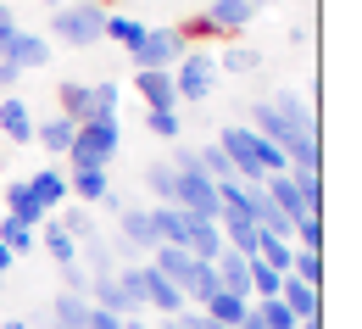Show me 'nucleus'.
<instances>
[{"instance_id":"2f4dec72","label":"nucleus","mask_w":362,"mask_h":329,"mask_svg":"<svg viewBox=\"0 0 362 329\" xmlns=\"http://www.w3.org/2000/svg\"><path fill=\"white\" fill-rule=\"evenodd\" d=\"M290 257H296V246H290V240H268V235H262V246H257V262H268L273 274H290Z\"/></svg>"},{"instance_id":"ea45409f","label":"nucleus","mask_w":362,"mask_h":329,"mask_svg":"<svg viewBox=\"0 0 362 329\" xmlns=\"http://www.w3.org/2000/svg\"><path fill=\"white\" fill-rule=\"evenodd\" d=\"M11 34H17V17H11V6H0V56L11 45Z\"/></svg>"},{"instance_id":"37998d69","label":"nucleus","mask_w":362,"mask_h":329,"mask_svg":"<svg viewBox=\"0 0 362 329\" xmlns=\"http://www.w3.org/2000/svg\"><path fill=\"white\" fill-rule=\"evenodd\" d=\"M162 329H184V313H173V318H162Z\"/></svg>"},{"instance_id":"c85d7f7f","label":"nucleus","mask_w":362,"mask_h":329,"mask_svg":"<svg viewBox=\"0 0 362 329\" xmlns=\"http://www.w3.org/2000/svg\"><path fill=\"white\" fill-rule=\"evenodd\" d=\"M145 190L156 195V207H173V190H179L173 162H145Z\"/></svg>"},{"instance_id":"7ed1b4c3","label":"nucleus","mask_w":362,"mask_h":329,"mask_svg":"<svg viewBox=\"0 0 362 329\" xmlns=\"http://www.w3.org/2000/svg\"><path fill=\"white\" fill-rule=\"evenodd\" d=\"M173 179H179V190H173V207H184V212H195V218H223V201H218V185L201 173V162H195V151H173Z\"/></svg>"},{"instance_id":"6ab92c4d","label":"nucleus","mask_w":362,"mask_h":329,"mask_svg":"<svg viewBox=\"0 0 362 329\" xmlns=\"http://www.w3.org/2000/svg\"><path fill=\"white\" fill-rule=\"evenodd\" d=\"M290 190H296L301 212H317V218H323V173H317V168H290Z\"/></svg>"},{"instance_id":"423d86ee","label":"nucleus","mask_w":362,"mask_h":329,"mask_svg":"<svg viewBox=\"0 0 362 329\" xmlns=\"http://www.w3.org/2000/svg\"><path fill=\"white\" fill-rule=\"evenodd\" d=\"M212 90H218V62L206 50H184L179 73H173V95L179 100H206Z\"/></svg>"},{"instance_id":"2eb2a0df","label":"nucleus","mask_w":362,"mask_h":329,"mask_svg":"<svg viewBox=\"0 0 362 329\" xmlns=\"http://www.w3.org/2000/svg\"><path fill=\"white\" fill-rule=\"evenodd\" d=\"M134 90L151 112H179V95H173V73H134Z\"/></svg>"},{"instance_id":"3c124183","label":"nucleus","mask_w":362,"mask_h":329,"mask_svg":"<svg viewBox=\"0 0 362 329\" xmlns=\"http://www.w3.org/2000/svg\"><path fill=\"white\" fill-rule=\"evenodd\" d=\"M251 6H257V11H262V6H273V0H251Z\"/></svg>"},{"instance_id":"f03ea898","label":"nucleus","mask_w":362,"mask_h":329,"mask_svg":"<svg viewBox=\"0 0 362 329\" xmlns=\"http://www.w3.org/2000/svg\"><path fill=\"white\" fill-rule=\"evenodd\" d=\"M100 28H106V6L100 0H62L50 11V45H73V50H90L100 45Z\"/></svg>"},{"instance_id":"a18cd8bd","label":"nucleus","mask_w":362,"mask_h":329,"mask_svg":"<svg viewBox=\"0 0 362 329\" xmlns=\"http://www.w3.org/2000/svg\"><path fill=\"white\" fill-rule=\"evenodd\" d=\"M11 262H17V257H11V251H6V246H0V274H6V268H11Z\"/></svg>"},{"instance_id":"20e7f679","label":"nucleus","mask_w":362,"mask_h":329,"mask_svg":"<svg viewBox=\"0 0 362 329\" xmlns=\"http://www.w3.org/2000/svg\"><path fill=\"white\" fill-rule=\"evenodd\" d=\"M117 145H123V123L117 117H90V123H78V134L67 145V162L73 168H106L117 156Z\"/></svg>"},{"instance_id":"8fccbe9b","label":"nucleus","mask_w":362,"mask_h":329,"mask_svg":"<svg viewBox=\"0 0 362 329\" xmlns=\"http://www.w3.org/2000/svg\"><path fill=\"white\" fill-rule=\"evenodd\" d=\"M40 6H50V11H56V6H62V0H40Z\"/></svg>"},{"instance_id":"0eeeda50","label":"nucleus","mask_w":362,"mask_h":329,"mask_svg":"<svg viewBox=\"0 0 362 329\" xmlns=\"http://www.w3.org/2000/svg\"><path fill=\"white\" fill-rule=\"evenodd\" d=\"M50 56H56V45H50L40 28H17L0 62H11L17 73H40V67H50Z\"/></svg>"},{"instance_id":"9d476101","label":"nucleus","mask_w":362,"mask_h":329,"mask_svg":"<svg viewBox=\"0 0 362 329\" xmlns=\"http://www.w3.org/2000/svg\"><path fill=\"white\" fill-rule=\"evenodd\" d=\"M279 301L290 307L296 329L307 324V318H323V290H313V284H301V279H290V274H284V284H279Z\"/></svg>"},{"instance_id":"6e6552de","label":"nucleus","mask_w":362,"mask_h":329,"mask_svg":"<svg viewBox=\"0 0 362 329\" xmlns=\"http://www.w3.org/2000/svg\"><path fill=\"white\" fill-rule=\"evenodd\" d=\"M151 268H156L168 284H179V296H189V284H195V268H201V262H195L189 251H179V246H156V251H151ZM184 307H189V301H184Z\"/></svg>"},{"instance_id":"f704fd0d","label":"nucleus","mask_w":362,"mask_h":329,"mask_svg":"<svg viewBox=\"0 0 362 329\" xmlns=\"http://www.w3.org/2000/svg\"><path fill=\"white\" fill-rule=\"evenodd\" d=\"M56 224H62V229H67L73 240H90V235H95V218L84 212V207H67V212H62Z\"/></svg>"},{"instance_id":"473e14b6","label":"nucleus","mask_w":362,"mask_h":329,"mask_svg":"<svg viewBox=\"0 0 362 329\" xmlns=\"http://www.w3.org/2000/svg\"><path fill=\"white\" fill-rule=\"evenodd\" d=\"M117 106H123V84L117 79H100L95 84V117H117Z\"/></svg>"},{"instance_id":"58836bf2","label":"nucleus","mask_w":362,"mask_h":329,"mask_svg":"<svg viewBox=\"0 0 362 329\" xmlns=\"http://www.w3.org/2000/svg\"><path fill=\"white\" fill-rule=\"evenodd\" d=\"M184 329H223L218 318H206L201 307H184Z\"/></svg>"},{"instance_id":"a878e982","label":"nucleus","mask_w":362,"mask_h":329,"mask_svg":"<svg viewBox=\"0 0 362 329\" xmlns=\"http://www.w3.org/2000/svg\"><path fill=\"white\" fill-rule=\"evenodd\" d=\"M273 112H279V117H290V123H301V129H317V112H313V100H307V95H296V90H279L268 100Z\"/></svg>"},{"instance_id":"4c0bfd02","label":"nucleus","mask_w":362,"mask_h":329,"mask_svg":"<svg viewBox=\"0 0 362 329\" xmlns=\"http://www.w3.org/2000/svg\"><path fill=\"white\" fill-rule=\"evenodd\" d=\"M62 284H67L73 296H90V274H84L78 262H67V268H62Z\"/></svg>"},{"instance_id":"393cba45","label":"nucleus","mask_w":362,"mask_h":329,"mask_svg":"<svg viewBox=\"0 0 362 329\" xmlns=\"http://www.w3.org/2000/svg\"><path fill=\"white\" fill-rule=\"evenodd\" d=\"M40 246L50 251V262H56V268H67V262H78V240L67 235L62 224H40Z\"/></svg>"},{"instance_id":"ddd939ff","label":"nucleus","mask_w":362,"mask_h":329,"mask_svg":"<svg viewBox=\"0 0 362 329\" xmlns=\"http://www.w3.org/2000/svg\"><path fill=\"white\" fill-rule=\"evenodd\" d=\"M139 279H145V307H156L162 318H173V313H184V296H179V284H168L151 262H139Z\"/></svg>"},{"instance_id":"cd10ccee","label":"nucleus","mask_w":362,"mask_h":329,"mask_svg":"<svg viewBox=\"0 0 362 329\" xmlns=\"http://www.w3.org/2000/svg\"><path fill=\"white\" fill-rule=\"evenodd\" d=\"M0 246H6L11 257H28V251H40V229H28V224H17V218H0Z\"/></svg>"},{"instance_id":"39448f33","label":"nucleus","mask_w":362,"mask_h":329,"mask_svg":"<svg viewBox=\"0 0 362 329\" xmlns=\"http://www.w3.org/2000/svg\"><path fill=\"white\" fill-rule=\"evenodd\" d=\"M184 50H189V40L179 28H145V40L129 50V62H134V73H173Z\"/></svg>"},{"instance_id":"c03bdc74","label":"nucleus","mask_w":362,"mask_h":329,"mask_svg":"<svg viewBox=\"0 0 362 329\" xmlns=\"http://www.w3.org/2000/svg\"><path fill=\"white\" fill-rule=\"evenodd\" d=\"M123 329H156V324H145V318H123Z\"/></svg>"},{"instance_id":"49530a36","label":"nucleus","mask_w":362,"mask_h":329,"mask_svg":"<svg viewBox=\"0 0 362 329\" xmlns=\"http://www.w3.org/2000/svg\"><path fill=\"white\" fill-rule=\"evenodd\" d=\"M240 329H262V318H257V313H245V324H240Z\"/></svg>"},{"instance_id":"a211bd4d","label":"nucleus","mask_w":362,"mask_h":329,"mask_svg":"<svg viewBox=\"0 0 362 329\" xmlns=\"http://www.w3.org/2000/svg\"><path fill=\"white\" fill-rule=\"evenodd\" d=\"M218 229H223V246L228 251H240V257H257V246H262V229L251 224V218H218Z\"/></svg>"},{"instance_id":"1a4fd4ad","label":"nucleus","mask_w":362,"mask_h":329,"mask_svg":"<svg viewBox=\"0 0 362 329\" xmlns=\"http://www.w3.org/2000/svg\"><path fill=\"white\" fill-rule=\"evenodd\" d=\"M206 28L212 34H245L251 28V17H257V6L251 0H206Z\"/></svg>"},{"instance_id":"a19ab883","label":"nucleus","mask_w":362,"mask_h":329,"mask_svg":"<svg viewBox=\"0 0 362 329\" xmlns=\"http://www.w3.org/2000/svg\"><path fill=\"white\" fill-rule=\"evenodd\" d=\"M84 329H123V318H112V313H100V307H95V313H90V324H84Z\"/></svg>"},{"instance_id":"7c9ffc66","label":"nucleus","mask_w":362,"mask_h":329,"mask_svg":"<svg viewBox=\"0 0 362 329\" xmlns=\"http://www.w3.org/2000/svg\"><path fill=\"white\" fill-rule=\"evenodd\" d=\"M251 313L262 318V329H296V318H290V307H284L279 296H262V301H251Z\"/></svg>"},{"instance_id":"412c9836","label":"nucleus","mask_w":362,"mask_h":329,"mask_svg":"<svg viewBox=\"0 0 362 329\" xmlns=\"http://www.w3.org/2000/svg\"><path fill=\"white\" fill-rule=\"evenodd\" d=\"M145 28H151V23H139V17H129V11H106V28H100V40H112V45L134 50L139 40H145Z\"/></svg>"},{"instance_id":"e433bc0d","label":"nucleus","mask_w":362,"mask_h":329,"mask_svg":"<svg viewBox=\"0 0 362 329\" xmlns=\"http://www.w3.org/2000/svg\"><path fill=\"white\" fill-rule=\"evenodd\" d=\"M218 67H223V73H257V67H262V56H257V50H245V45H234Z\"/></svg>"},{"instance_id":"4468645a","label":"nucleus","mask_w":362,"mask_h":329,"mask_svg":"<svg viewBox=\"0 0 362 329\" xmlns=\"http://www.w3.org/2000/svg\"><path fill=\"white\" fill-rule=\"evenodd\" d=\"M34 123H40V117L28 112L23 95H6V100H0V134H6V140L28 145V140H34Z\"/></svg>"},{"instance_id":"5701e85b","label":"nucleus","mask_w":362,"mask_h":329,"mask_svg":"<svg viewBox=\"0 0 362 329\" xmlns=\"http://www.w3.org/2000/svg\"><path fill=\"white\" fill-rule=\"evenodd\" d=\"M67 195H78V201H106V195H112V173H106V168H73Z\"/></svg>"},{"instance_id":"f8f14e48","label":"nucleus","mask_w":362,"mask_h":329,"mask_svg":"<svg viewBox=\"0 0 362 329\" xmlns=\"http://www.w3.org/2000/svg\"><path fill=\"white\" fill-rule=\"evenodd\" d=\"M212 274H218V284H223V290H234V296H245V301H251V257H240V251H218V257H212Z\"/></svg>"},{"instance_id":"4be33fe9","label":"nucleus","mask_w":362,"mask_h":329,"mask_svg":"<svg viewBox=\"0 0 362 329\" xmlns=\"http://www.w3.org/2000/svg\"><path fill=\"white\" fill-rule=\"evenodd\" d=\"M201 313H206V318H218L223 329H240V324H245V313H251V301H245V296H234V290H218Z\"/></svg>"},{"instance_id":"dca6fc26","label":"nucleus","mask_w":362,"mask_h":329,"mask_svg":"<svg viewBox=\"0 0 362 329\" xmlns=\"http://www.w3.org/2000/svg\"><path fill=\"white\" fill-rule=\"evenodd\" d=\"M117 235L129 240V246H139V251H156V235H151V207H117Z\"/></svg>"},{"instance_id":"c9c22d12","label":"nucleus","mask_w":362,"mask_h":329,"mask_svg":"<svg viewBox=\"0 0 362 329\" xmlns=\"http://www.w3.org/2000/svg\"><path fill=\"white\" fill-rule=\"evenodd\" d=\"M145 129L156 134V140H179V112H145Z\"/></svg>"},{"instance_id":"9b49d317","label":"nucleus","mask_w":362,"mask_h":329,"mask_svg":"<svg viewBox=\"0 0 362 329\" xmlns=\"http://www.w3.org/2000/svg\"><path fill=\"white\" fill-rule=\"evenodd\" d=\"M56 106H62L67 123H90V117H95V84H84V79H62V84H56Z\"/></svg>"},{"instance_id":"bb28decb","label":"nucleus","mask_w":362,"mask_h":329,"mask_svg":"<svg viewBox=\"0 0 362 329\" xmlns=\"http://www.w3.org/2000/svg\"><path fill=\"white\" fill-rule=\"evenodd\" d=\"M73 134H78V123H67V117H45V123H34V140L45 145V151H56V156H67Z\"/></svg>"},{"instance_id":"aec40b11","label":"nucleus","mask_w":362,"mask_h":329,"mask_svg":"<svg viewBox=\"0 0 362 329\" xmlns=\"http://www.w3.org/2000/svg\"><path fill=\"white\" fill-rule=\"evenodd\" d=\"M90 296H73V290H62L56 301H50V318H56V329H84L90 324Z\"/></svg>"},{"instance_id":"b1692460","label":"nucleus","mask_w":362,"mask_h":329,"mask_svg":"<svg viewBox=\"0 0 362 329\" xmlns=\"http://www.w3.org/2000/svg\"><path fill=\"white\" fill-rule=\"evenodd\" d=\"M23 185H28V195H34V201H40L45 212L67 201V179H62L56 168H40V173H34V179H23Z\"/></svg>"},{"instance_id":"de8ad7c7","label":"nucleus","mask_w":362,"mask_h":329,"mask_svg":"<svg viewBox=\"0 0 362 329\" xmlns=\"http://www.w3.org/2000/svg\"><path fill=\"white\" fill-rule=\"evenodd\" d=\"M0 329H28V324H23V318H6V324H0Z\"/></svg>"},{"instance_id":"09e8293b","label":"nucleus","mask_w":362,"mask_h":329,"mask_svg":"<svg viewBox=\"0 0 362 329\" xmlns=\"http://www.w3.org/2000/svg\"><path fill=\"white\" fill-rule=\"evenodd\" d=\"M301 329H323V318H307V324H301Z\"/></svg>"},{"instance_id":"c756f323","label":"nucleus","mask_w":362,"mask_h":329,"mask_svg":"<svg viewBox=\"0 0 362 329\" xmlns=\"http://www.w3.org/2000/svg\"><path fill=\"white\" fill-rule=\"evenodd\" d=\"M290 279L323 290V251H301V246H296V257H290Z\"/></svg>"},{"instance_id":"f257e3e1","label":"nucleus","mask_w":362,"mask_h":329,"mask_svg":"<svg viewBox=\"0 0 362 329\" xmlns=\"http://www.w3.org/2000/svg\"><path fill=\"white\" fill-rule=\"evenodd\" d=\"M218 145H223V156H228V168H234L240 185H262L268 173H284V168H290L284 151L268 145L257 129H245V123H228L223 134H218Z\"/></svg>"},{"instance_id":"f3484780","label":"nucleus","mask_w":362,"mask_h":329,"mask_svg":"<svg viewBox=\"0 0 362 329\" xmlns=\"http://www.w3.org/2000/svg\"><path fill=\"white\" fill-rule=\"evenodd\" d=\"M6 218H17V224H28V229H40V224H50V212L28 195V185L23 179H11L6 185Z\"/></svg>"},{"instance_id":"79ce46f5","label":"nucleus","mask_w":362,"mask_h":329,"mask_svg":"<svg viewBox=\"0 0 362 329\" xmlns=\"http://www.w3.org/2000/svg\"><path fill=\"white\" fill-rule=\"evenodd\" d=\"M17 79H23V73H17L11 62H0V90H17Z\"/></svg>"},{"instance_id":"72a5a7b5","label":"nucleus","mask_w":362,"mask_h":329,"mask_svg":"<svg viewBox=\"0 0 362 329\" xmlns=\"http://www.w3.org/2000/svg\"><path fill=\"white\" fill-rule=\"evenodd\" d=\"M279 284H284V274H273L268 262L251 257V296H257V301H262V296H279Z\"/></svg>"}]
</instances>
